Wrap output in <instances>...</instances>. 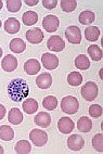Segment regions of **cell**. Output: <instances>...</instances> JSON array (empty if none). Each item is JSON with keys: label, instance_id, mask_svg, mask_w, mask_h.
Segmentation results:
<instances>
[{"label": "cell", "instance_id": "23", "mask_svg": "<svg viewBox=\"0 0 103 154\" xmlns=\"http://www.w3.org/2000/svg\"><path fill=\"white\" fill-rule=\"evenodd\" d=\"M14 150L19 154L31 153V151H32L31 143L28 142L27 140H20L19 142L15 144V146H14Z\"/></svg>", "mask_w": 103, "mask_h": 154}, {"label": "cell", "instance_id": "27", "mask_svg": "<svg viewBox=\"0 0 103 154\" xmlns=\"http://www.w3.org/2000/svg\"><path fill=\"white\" fill-rule=\"evenodd\" d=\"M42 106L45 107L46 110L52 111L58 106V99L53 96H47L42 100Z\"/></svg>", "mask_w": 103, "mask_h": 154}, {"label": "cell", "instance_id": "29", "mask_svg": "<svg viewBox=\"0 0 103 154\" xmlns=\"http://www.w3.org/2000/svg\"><path fill=\"white\" fill-rule=\"evenodd\" d=\"M67 83L71 86H79L83 83V76L78 72H71L67 76Z\"/></svg>", "mask_w": 103, "mask_h": 154}, {"label": "cell", "instance_id": "14", "mask_svg": "<svg viewBox=\"0 0 103 154\" xmlns=\"http://www.w3.org/2000/svg\"><path fill=\"white\" fill-rule=\"evenodd\" d=\"M36 84L40 89H48L52 85V76L48 73L40 74L36 78Z\"/></svg>", "mask_w": 103, "mask_h": 154}, {"label": "cell", "instance_id": "36", "mask_svg": "<svg viewBox=\"0 0 103 154\" xmlns=\"http://www.w3.org/2000/svg\"><path fill=\"white\" fill-rule=\"evenodd\" d=\"M24 2L27 5V6H31V7H33V6H36L37 3L39 2L38 0H25Z\"/></svg>", "mask_w": 103, "mask_h": 154}, {"label": "cell", "instance_id": "16", "mask_svg": "<svg viewBox=\"0 0 103 154\" xmlns=\"http://www.w3.org/2000/svg\"><path fill=\"white\" fill-rule=\"evenodd\" d=\"M35 124L38 125L40 127H48L51 123V116L48 114L47 112H40L35 116Z\"/></svg>", "mask_w": 103, "mask_h": 154}, {"label": "cell", "instance_id": "38", "mask_svg": "<svg viewBox=\"0 0 103 154\" xmlns=\"http://www.w3.org/2000/svg\"><path fill=\"white\" fill-rule=\"evenodd\" d=\"M2 7H3V2L1 1V0H0V10L2 9Z\"/></svg>", "mask_w": 103, "mask_h": 154}, {"label": "cell", "instance_id": "13", "mask_svg": "<svg viewBox=\"0 0 103 154\" xmlns=\"http://www.w3.org/2000/svg\"><path fill=\"white\" fill-rule=\"evenodd\" d=\"M24 71L28 75H35L40 71V64L36 59H29L24 64Z\"/></svg>", "mask_w": 103, "mask_h": 154}, {"label": "cell", "instance_id": "3", "mask_svg": "<svg viewBox=\"0 0 103 154\" xmlns=\"http://www.w3.org/2000/svg\"><path fill=\"white\" fill-rule=\"evenodd\" d=\"M81 96L87 101H93L98 96V86L93 82H87L81 87Z\"/></svg>", "mask_w": 103, "mask_h": 154}, {"label": "cell", "instance_id": "30", "mask_svg": "<svg viewBox=\"0 0 103 154\" xmlns=\"http://www.w3.org/2000/svg\"><path fill=\"white\" fill-rule=\"evenodd\" d=\"M77 7V1L76 0H62L61 1V8L64 12H73Z\"/></svg>", "mask_w": 103, "mask_h": 154}, {"label": "cell", "instance_id": "12", "mask_svg": "<svg viewBox=\"0 0 103 154\" xmlns=\"http://www.w3.org/2000/svg\"><path fill=\"white\" fill-rule=\"evenodd\" d=\"M74 122L70 117H61L58 122V128L62 134H70L74 130Z\"/></svg>", "mask_w": 103, "mask_h": 154}, {"label": "cell", "instance_id": "28", "mask_svg": "<svg viewBox=\"0 0 103 154\" xmlns=\"http://www.w3.org/2000/svg\"><path fill=\"white\" fill-rule=\"evenodd\" d=\"M87 51H88V53H89V55L91 57L92 60L95 61V62L100 61L102 59V50L97 45H90Z\"/></svg>", "mask_w": 103, "mask_h": 154}, {"label": "cell", "instance_id": "10", "mask_svg": "<svg viewBox=\"0 0 103 154\" xmlns=\"http://www.w3.org/2000/svg\"><path fill=\"white\" fill-rule=\"evenodd\" d=\"M85 141L83 139V137L78 135H72L70 136V138L67 139V146L73 150V151H79L84 148Z\"/></svg>", "mask_w": 103, "mask_h": 154}, {"label": "cell", "instance_id": "17", "mask_svg": "<svg viewBox=\"0 0 103 154\" xmlns=\"http://www.w3.org/2000/svg\"><path fill=\"white\" fill-rule=\"evenodd\" d=\"M8 121L13 125H19L22 123L23 121V114L22 112L17 109V107H13L9 111L8 115Z\"/></svg>", "mask_w": 103, "mask_h": 154}, {"label": "cell", "instance_id": "40", "mask_svg": "<svg viewBox=\"0 0 103 154\" xmlns=\"http://www.w3.org/2000/svg\"><path fill=\"white\" fill-rule=\"evenodd\" d=\"M1 25H2V24H1V21H0V28H1Z\"/></svg>", "mask_w": 103, "mask_h": 154}, {"label": "cell", "instance_id": "4", "mask_svg": "<svg viewBox=\"0 0 103 154\" xmlns=\"http://www.w3.org/2000/svg\"><path fill=\"white\" fill-rule=\"evenodd\" d=\"M29 139L35 146H44L48 141V135L41 129H33L29 134Z\"/></svg>", "mask_w": 103, "mask_h": 154}, {"label": "cell", "instance_id": "35", "mask_svg": "<svg viewBox=\"0 0 103 154\" xmlns=\"http://www.w3.org/2000/svg\"><path fill=\"white\" fill-rule=\"evenodd\" d=\"M5 115H6V107L2 104H0V121L5 117Z\"/></svg>", "mask_w": 103, "mask_h": 154}, {"label": "cell", "instance_id": "26", "mask_svg": "<svg viewBox=\"0 0 103 154\" xmlns=\"http://www.w3.org/2000/svg\"><path fill=\"white\" fill-rule=\"evenodd\" d=\"M95 14L92 11H83L79 14V22L83 25H90L91 23L95 22Z\"/></svg>", "mask_w": 103, "mask_h": 154}, {"label": "cell", "instance_id": "34", "mask_svg": "<svg viewBox=\"0 0 103 154\" xmlns=\"http://www.w3.org/2000/svg\"><path fill=\"white\" fill-rule=\"evenodd\" d=\"M42 5H44L45 8L51 10V9L56 8V5H58V1H56V0H44V1H42Z\"/></svg>", "mask_w": 103, "mask_h": 154}, {"label": "cell", "instance_id": "31", "mask_svg": "<svg viewBox=\"0 0 103 154\" xmlns=\"http://www.w3.org/2000/svg\"><path fill=\"white\" fill-rule=\"evenodd\" d=\"M92 146L98 152H103V136L102 134H98L92 138Z\"/></svg>", "mask_w": 103, "mask_h": 154}, {"label": "cell", "instance_id": "39", "mask_svg": "<svg viewBox=\"0 0 103 154\" xmlns=\"http://www.w3.org/2000/svg\"><path fill=\"white\" fill-rule=\"evenodd\" d=\"M2 49H1V48H0V58H1V57H2Z\"/></svg>", "mask_w": 103, "mask_h": 154}, {"label": "cell", "instance_id": "21", "mask_svg": "<svg viewBox=\"0 0 103 154\" xmlns=\"http://www.w3.org/2000/svg\"><path fill=\"white\" fill-rule=\"evenodd\" d=\"M77 128L81 132H89L92 128V122L90 121L87 116H83L78 119L77 122Z\"/></svg>", "mask_w": 103, "mask_h": 154}, {"label": "cell", "instance_id": "33", "mask_svg": "<svg viewBox=\"0 0 103 154\" xmlns=\"http://www.w3.org/2000/svg\"><path fill=\"white\" fill-rule=\"evenodd\" d=\"M89 114L92 117H99L102 115V107L99 104H92L89 107Z\"/></svg>", "mask_w": 103, "mask_h": 154}, {"label": "cell", "instance_id": "18", "mask_svg": "<svg viewBox=\"0 0 103 154\" xmlns=\"http://www.w3.org/2000/svg\"><path fill=\"white\" fill-rule=\"evenodd\" d=\"M23 111L26 112L27 114H34L38 110V102L35 99H32V98H28L25 99V101L22 103Z\"/></svg>", "mask_w": 103, "mask_h": 154}, {"label": "cell", "instance_id": "24", "mask_svg": "<svg viewBox=\"0 0 103 154\" xmlns=\"http://www.w3.org/2000/svg\"><path fill=\"white\" fill-rule=\"evenodd\" d=\"M75 66L81 71H86L90 67V60L87 58V55L79 54L75 59Z\"/></svg>", "mask_w": 103, "mask_h": 154}, {"label": "cell", "instance_id": "32", "mask_svg": "<svg viewBox=\"0 0 103 154\" xmlns=\"http://www.w3.org/2000/svg\"><path fill=\"white\" fill-rule=\"evenodd\" d=\"M22 7L21 0H8L7 1V8L10 12H17Z\"/></svg>", "mask_w": 103, "mask_h": 154}, {"label": "cell", "instance_id": "22", "mask_svg": "<svg viewBox=\"0 0 103 154\" xmlns=\"http://www.w3.org/2000/svg\"><path fill=\"white\" fill-rule=\"evenodd\" d=\"M22 21L24 23V25L26 26H32V25H35L38 21V15H37L36 12L34 11H26L25 13L23 14Z\"/></svg>", "mask_w": 103, "mask_h": 154}, {"label": "cell", "instance_id": "2", "mask_svg": "<svg viewBox=\"0 0 103 154\" xmlns=\"http://www.w3.org/2000/svg\"><path fill=\"white\" fill-rule=\"evenodd\" d=\"M79 107V102L73 96H66L61 100V110L66 114H75Z\"/></svg>", "mask_w": 103, "mask_h": 154}, {"label": "cell", "instance_id": "37", "mask_svg": "<svg viewBox=\"0 0 103 154\" xmlns=\"http://www.w3.org/2000/svg\"><path fill=\"white\" fill-rule=\"evenodd\" d=\"M5 153V150H3V148L1 146H0V154H3Z\"/></svg>", "mask_w": 103, "mask_h": 154}, {"label": "cell", "instance_id": "15", "mask_svg": "<svg viewBox=\"0 0 103 154\" xmlns=\"http://www.w3.org/2000/svg\"><path fill=\"white\" fill-rule=\"evenodd\" d=\"M20 27H21L20 22L15 17H9L5 22V29L9 34H17L20 30Z\"/></svg>", "mask_w": 103, "mask_h": 154}, {"label": "cell", "instance_id": "8", "mask_svg": "<svg viewBox=\"0 0 103 154\" xmlns=\"http://www.w3.org/2000/svg\"><path fill=\"white\" fill-rule=\"evenodd\" d=\"M47 46L51 51L61 52L62 50L65 48V42H63V39L60 36H52V37L48 39Z\"/></svg>", "mask_w": 103, "mask_h": 154}, {"label": "cell", "instance_id": "25", "mask_svg": "<svg viewBox=\"0 0 103 154\" xmlns=\"http://www.w3.org/2000/svg\"><path fill=\"white\" fill-rule=\"evenodd\" d=\"M14 137V131L10 126H0V139L3 141H11Z\"/></svg>", "mask_w": 103, "mask_h": 154}, {"label": "cell", "instance_id": "19", "mask_svg": "<svg viewBox=\"0 0 103 154\" xmlns=\"http://www.w3.org/2000/svg\"><path fill=\"white\" fill-rule=\"evenodd\" d=\"M9 46H10V50L14 53H22L26 49V44L21 38L12 39Z\"/></svg>", "mask_w": 103, "mask_h": 154}, {"label": "cell", "instance_id": "6", "mask_svg": "<svg viewBox=\"0 0 103 154\" xmlns=\"http://www.w3.org/2000/svg\"><path fill=\"white\" fill-rule=\"evenodd\" d=\"M42 26L48 33H54L60 26V21L56 15L49 14L42 20Z\"/></svg>", "mask_w": 103, "mask_h": 154}, {"label": "cell", "instance_id": "9", "mask_svg": "<svg viewBox=\"0 0 103 154\" xmlns=\"http://www.w3.org/2000/svg\"><path fill=\"white\" fill-rule=\"evenodd\" d=\"M25 36H26V39L29 42H32V44H39V42H41L44 40V37H45L42 30L38 27H35L33 29L27 30Z\"/></svg>", "mask_w": 103, "mask_h": 154}, {"label": "cell", "instance_id": "11", "mask_svg": "<svg viewBox=\"0 0 103 154\" xmlns=\"http://www.w3.org/2000/svg\"><path fill=\"white\" fill-rule=\"evenodd\" d=\"M17 65H19L17 59L11 54L6 55V57L3 58L2 62H1V66H2L3 71H6V72L15 71V69H17Z\"/></svg>", "mask_w": 103, "mask_h": 154}, {"label": "cell", "instance_id": "20", "mask_svg": "<svg viewBox=\"0 0 103 154\" xmlns=\"http://www.w3.org/2000/svg\"><path fill=\"white\" fill-rule=\"evenodd\" d=\"M85 37L89 42H97L100 37V29L97 26H88L85 29Z\"/></svg>", "mask_w": 103, "mask_h": 154}, {"label": "cell", "instance_id": "5", "mask_svg": "<svg viewBox=\"0 0 103 154\" xmlns=\"http://www.w3.org/2000/svg\"><path fill=\"white\" fill-rule=\"evenodd\" d=\"M65 37L71 44L79 45L81 42V32L78 26H70L65 30Z\"/></svg>", "mask_w": 103, "mask_h": 154}, {"label": "cell", "instance_id": "1", "mask_svg": "<svg viewBox=\"0 0 103 154\" xmlns=\"http://www.w3.org/2000/svg\"><path fill=\"white\" fill-rule=\"evenodd\" d=\"M9 96L14 102H21L26 99L29 94V88L25 80L22 78H14L12 79L8 86Z\"/></svg>", "mask_w": 103, "mask_h": 154}, {"label": "cell", "instance_id": "7", "mask_svg": "<svg viewBox=\"0 0 103 154\" xmlns=\"http://www.w3.org/2000/svg\"><path fill=\"white\" fill-rule=\"evenodd\" d=\"M41 63L45 69H49V71H52V69H56L59 66V59L56 55L47 52L42 54Z\"/></svg>", "mask_w": 103, "mask_h": 154}]
</instances>
